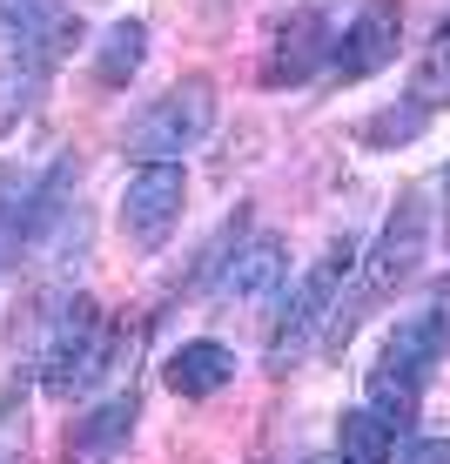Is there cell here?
Listing matches in <instances>:
<instances>
[{
    "mask_svg": "<svg viewBox=\"0 0 450 464\" xmlns=\"http://www.w3.org/2000/svg\"><path fill=\"white\" fill-rule=\"evenodd\" d=\"M437 363H450V303H424V310H410V316L390 324V337H383L377 363H369V377H363V404L377 411L383 424L404 430L416 418V404H424Z\"/></svg>",
    "mask_w": 450,
    "mask_h": 464,
    "instance_id": "cell-1",
    "label": "cell"
},
{
    "mask_svg": "<svg viewBox=\"0 0 450 464\" xmlns=\"http://www.w3.org/2000/svg\"><path fill=\"white\" fill-rule=\"evenodd\" d=\"M108 363H115V316L94 296L54 303L47 337H41V391L54 404H74V397H88L108 377Z\"/></svg>",
    "mask_w": 450,
    "mask_h": 464,
    "instance_id": "cell-2",
    "label": "cell"
},
{
    "mask_svg": "<svg viewBox=\"0 0 450 464\" xmlns=\"http://www.w3.org/2000/svg\"><path fill=\"white\" fill-rule=\"evenodd\" d=\"M424 256H430V196H424V188H404V196H397V209H390V222H383V236H377L369 256H363L357 296L336 303V324H330L323 343H349V330L363 324V310H369L377 296L404 290L416 269H424Z\"/></svg>",
    "mask_w": 450,
    "mask_h": 464,
    "instance_id": "cell-3",
    "label": "cell"
},
{
    "mask_svg": "<svg viewBox=\"0 0 450 464\" xmlns=\"http://www.w3.org/2000/svg\"><path fill=\"white\" fill-rule=\"evenodd\" d=\"M349 269H357V243L343 236V243H336L330 256H316V263L296 276V290L282 296L276 324H269V371H296V363H302L316 343L330 337V324H336V303H343Z\"/></svg>",
    "mask_w": 450,
    "mask_h": 464,
    "instance_id": "cell-4",
    "label": "cell"
},
{
    "mask_svg": "<svg viewBox=\"0 0 450 464\" xmlns=\"http://www.w3.org/2000/svg\"><path fill=\"white\" fill-rule=\"evenodd\" d=\"M208 128H215V82H208V74H188V82H175L168 94H155V102L128 121L121 155L135 169L182 162L188 149H202V141H208Z\"/></svg>",
    "mask_w": 450,
    "mask_h": 464,
    "instance_id": "cell-5",
    "label": "cell"
},
{
    "mask_svg": "<svg viewBox=\"0 0 450 464\" xmlns=\"http://www.w3.org/2000/svg\"><path fill=\"white\" fill-rule=\"evenodd\" d=\"M182 202H188V169L182 162H148L128 175L121 188V236L128 249H162L175 236V222H182Z\"/></svg>",
    "mask_w": 450,
    "mask_h": 464,
    "instance_id": "cell-6",
    "label": "cell"
},
{
    "mask_svg": "<svg viewBox=\"0 0 450 464\" xmlns=\"http://www.w3.org/2000/svg\"><path fill=\"white\" fill-rule=\"evenodd\" d=\"M397 47H404V14L390 7V0H363L357 21L336 27V47H330V82H369V74H383L397 61Z\"/></svg>",
    "mask_w": 450,
    "mask_h": 464,
    "instance_id": "cell-7",
    "label": "cell"
},
{
    "mask_svg": "<svg viewBox=\"0 0 450 464\" xmlns=\"http://www.w3.org/2000/svg\"><path fill=\"white\" fill-rule=\"evenodd\" d=\"M74 41H81V21H74L68 0H0V54L61 68V54Z\"/></svg>",
    "mask_w": 450,
    "mask_h": 464,
    "instance_id": "cell-8",
    "label": "cell"
},
{
    "mask_svg": "<svg viewBox=\"0 0 450 464\" xmlns=\"http://www.w3.org/2000/svg\"><path fill=\"white\" fill-rule=\"evenodd\" d=\"M289 283V243L282 236H249L235 243V256H222V276H215V303L222 310H255V303H276Z\"/></svg>",
    "mask_w": 450,
    "mask_h": 464,
    "instance_id": "cell-9",
    "label": "cell"
},
{
    "mask_svg": "<svg viewBox=\"0 0 450 464\" xmlns=\"http://www.w3.org/2000/svg\"><path fill=\"white\" fill-rule=\"evenodd\" d=\"M135 418H141L135 383H128V391H108L88 418L68 424V458L61 464H115L128 451V438H135Z\"/></svg>",
    "mask_w": 450,
    "mask_h": 464,
    "instance_id": "cell-10",
    "label": "cell"
},
{
    "mask_svg": "<svg viewBox=\"0 0 450 464\" xmlns=\"http://www.w3.org/2000/svg\"><path fill=\"white\" fill-rule=\"evenodd\" d=\"M330 47H336V27H330V14H316V7H302V14H289V27L276 34V47H269V61H263V82H310V74H330Z\"/></svg>",
    "mask_w": 450,
    "mask_h": 464,
    "instance_id": "cell-11",
    "label": "cell"
},
{
    "mask_svg": "<svg viewBox=\"0 0 450 464\" xmlns=\"http://www.w3.org/2000/svg\"><path fill=\"white\" fill-rule=\"evenodd\" d=\"M162 383L182 397V404H202V397H215V391H229V383H235V350L215 343V337H188V343L168 350Z\"/></svg>",
    "mask_w": 450,
    "mask_h": 464,
    "instance_id": "cell-12",
    "label": "cell"
},
{
    "mask_svg": "<svg viewBox=\"0 0 450 464\" xmlns=\"http://www.w3.org/2000/svg\"><path fill=\"white\" fill-rule=\"evenodd\" d=\"M141 61H148V21H115L101 41H94V82L101 88H128L141 74Z\"/></svg>",
    "mask_w": 450,
    "mask_h": 464,
    "instance_id": "cell-13",
    "label": "cell"
},
{
    "mask_svg": "<svg viewBox=\"0 0 450 464\" xmlns=\"http://www.w3.org/2000/svg\"><path fill=\"white\" fill-rule=\"evenodd\" d=\"M336 451H343L349 464H390L397 458V424H383L369 404L336 411Z\"/></svg>",
    "mask_w": 450,
    "mask_h": 464,
    "instance_id": "cell-14",
    "label": "cell"
},
{
    "mask_svg": "<svg viewBox=\"0 0 450 464\" xmlns=\"http://www.w3.org/2000/svg\"><path fill=\"white\" fill-rule=\"evenodd\" d=\"M430 128V108L424 102H397V108H383V115H369L363 121V149H404V141H416Z\"/></svg>",
    "mask_w": 450,
    "mask_h": 464,
    "instance_id": "cell-15",
    "label": "cell"
},
{
    "mask_svg": "<svg viewBox=\"0 0 450 464\" xmlns=\"http://www.w3.org/2000/svg\"><path fill=\"white\" fill-rule=\"evenodd\" d=\"M404 464H450V438H410Z\"/></svg>",
    "mask_w": 450,
    "mask_h": 464,
    "instance_id": "cell-16",
    "label": "cell"
},
{
    "mask_svg": "<svg viewBox=\"0 0 450 464\" xmlns=\"http://www.w3.org/2000/svg\"><path fill=\"white\" fill-rule=\"evenodd\" d=\"M444 303H450V276H444Z\"/></svg>",
    "mask_w": 450,
    "mask_h": 464,
    "instance_id": "cell-17",
    "label": "cell"
}]
</instances>
